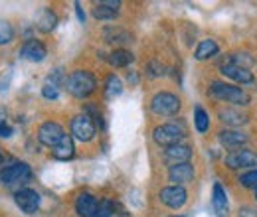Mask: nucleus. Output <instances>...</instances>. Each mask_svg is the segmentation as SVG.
I'll list each match as a JSON object with an SVG mask.
<instances>
[{"label": "nucleus", "instance_id": "1", "mask_svg": "<svg viewBox=\"0 0 257 217\" xmlns=\"http://www.w3.org/2000/svg\"><path fill=\"white\" fill-rule=\"evenodd\" d=\"M65 87H67V93H71L77 99H83V97H89V95L95 91L97 81L93 77V73L89 71H83V69H77L73 71L67 79H65Z\"/></svg>", "mask_w": 257, "mask_h": 217}, {"label": "nucleus", "instance_id": "2", "mask_svg": "<svg viewBox=\"0 0 257 217\" xmlns=\"http://www.w3.org/2000/svg\"><path fill=\"white\" fill-rule=\"evenodd\" d=\"M210 95L220 99V101H225V103H233V105H249L251 97L245 93L241 87H233L229 83H224V81H214L210 85Z\"/></svg>", "mask_w": 257, "mask_h": 217}, {"label": "nucleus", "instance_id": "3", "mask_svg": "<svg viewBox=\"0 0 257 217\" xmlns=\"http://www.w3.org/2000/svg\"><path fill=\"white\" fill-rule=\"evenodd\" d=\"M180 105H182L180 99L174 93H168V91L157 93L151 101V109L159 117H174V115H178Z\"/></svg>", "mask_w": 257, "mask_h": 217}, {"label": "nucleus", "instance_id": "4", "mask_svg": "<svg viewBox=\"0 0 257 217\" xmlns=\"http://www.w3.org/2000/svg\"><path fill=\"white\" fill-rule=\"evenodd\" d=\"M32 178V170L26 162H14L6 168L0 170V182L4 186H14V184H24Z\"/></svg>", "mask_w": 257, "mask_h": 217}, {"label": "nucleus", "instance_id": "5", "mask_svg": "<svg viewBox=\"0 0 257 217\" xmlns=\"http://www.w3.org/2000/svg\"><path fill=\"white\" fill-rule=\"evenodd\" d=\"M186 136L184 128H180L178 124H161L153 130V138L159 146H176L182 142V138Z\"/></svg>", "mask_w": 257, "mask_h": 217}, {"label": "nucleus", "instance_id": "6", "mask_svg": "<svg viewBox=\"0 0 257 217\" xmlns=\"http://www.w3.org/2000/svg\"><path fill=\"white\" fill-rule=\"evenodd\" d=\"M95 123L85 113L73 117V121H71V134H73V138H77L81 142H89L95 136Z\"/></svg>", "mask_w": 257, "mask_h": 217}, {"label": "nucleus", "instance_id": "7", "mask_svg": "<svg viewBox=\"0 0 257 217\" xmlns=\"http://www.w3.org/2000/svg\"><path fill=\"white\" fill-rule=\"evenodd\" d=\"M64 136H65V132H64V128H62V124L52 123V121L44 123L38 128V138H40V142H42L44 146H50V148H56V146L62 142Z\"/></svg>", "mask_w": 257, "mask_h": 217}, {"label": "nucleus", "instance_id": "8", "mask_svg": "<svg viewBox=\"0 0 257 217\" xmlns=\"http://www.w3.org/2000/svg\"><path fill=\"white\" fill-rule=\"evenodd\" d=\"M225 166L231 170H239V168H253L257 166V152L253 150H233L225 156Z\"/></svg>", "mask_w": 257, "mask_h": 217}, {"label": "nucleus", "instance_id": "9", "mask_svg": "<svg viewBox=\"0 0 257 217\" xmlns=\"http://www.w3.org/2000/svg\"><path fill=\"white\" fill-rule=\"evenodd\" d=\"M16 205L24 211V213H36L40 209V203H42V197L36 189H30V187H24V189H18L16 195Z\"/></svg>", "mask_w": 257, "mask_h": 217}, {"label": "nucleus", "instance_id": "10", "mask_svg": "<svg viewBox=\"0 0 257 217\" xmlns=\"http://www.w3.org/2000/svg\"><path fill=\"white\" fill-rule=\"evenodd\" d=\"M159 197H161L162 203L168 205L170 209H180L186 203L188 193H186V189L182 186H168V187H162Z\"/></svg>", "mask_w": 257, "mask_h": 217}, {"label": "nucleus", "instance_id": "11", "mask_svg": "<svg viewBox=\"0 0 257 217\" xmlns=\"http://www.w3.org/2000/svg\"><path fill=\"white\" fill-rule=\"evenodd\" d=\"M46 56H48V50H46V46H44L42 42H38V40H28V42H24V46L20 48V58H24V60H28V62L40 63L46 60Z\"/></svg>", "mask_w": 257, "mask_h": 217}, {"label": "nucleus", "instance_id": "12", "mask_svg": "<svg viewBox=\"0 0 257 217\" xmlns=\"http://www.w3.org/2000/svg\"><path fill=\"white\" fill-rule=\"evenodd\" d=\"M168 178H170V182H174L176 186L188 184V182L194 180V166L190 162L174 164V166H170V170H168Z\"/></svg>", "mask_w": 257, "mask_h": 217}, {"label": "nucleus", "instance_id": "13", "mask_svg": "<svg viewBox=\"0 0 257 217\" xmlns=\"http://www.w3.org/2000/svg\"><path fill=\"white\" fill-rule=\"evenodd\" d=\"M218 138H220V144L225 148H239V146L247 144V140H249V136L245 132L235 130V128H225L218 134Z\"/></svg>", "mask_w": 257, "mask_h": 217}, {"label": "nucleus", "instance_id": "14", "mask_svg": "<svg viewBox=\"0 0 257 217\" xmlns=\"http://www.w3.org/2000/svg\"><path fill=\"white\" fill-rule=\"evenodd\" d=\"M97 207H99V201L93 193H81L75 201V211L79 217H95Z\"/></svg>", "mask_w": 257, "mask_h": 217}, {"label": "nucleus", "instance_id": "15", "mask_svg": "<svg viewBox=\"0 0 257 217\" xmlns=\"http://www.w3.org/2000/svg\"><path fill=\"white\" fill-rule=\"evenodd\" d=\"M164 158L174 166V164H184L192 158V148L186 144H176V146H168L164 150Z\"/></svg>", "mask_w": 257, "mask_h": 217}, {"label": "nucleus", "instance_id": "16", "mask_svg": "<svg viewBox=\"0 0 257 217\" xmlns=\"http://www.w3.org/2000/svg\"><path fill=\"white\" fill-rule=\"evenodd\" d=\"M222 73L225 77L241 83V85H247V83H253L255 77L249 69H243V67H235V65H222Z\"/></svg>", "mask_w": 257, "mask_h": 217}, {"label": "nucleus", "instance_id": "17", "mask_svg": "<svg viewBox=\"0 0 257 217\" xmlns=\"http://www.w3.org/2000/svg\"><path fill=\"white\" fill-rule=\"evenodd\" d=\"M73 154H75V146H73L71 134H65L64 138H62V142L56 148H52V156L58 158V160H71Z\"/></svg>", "mask_w": 257, "mask_h": 217}, {"label": "nucleus", "instance_id": "18", "mask_svg": "<svg viewBox=\"0 0 257 217\" xmlns=\"http://www.w3.org/2000/svg\"><path fill=\"white\" fill-rule=\"evenodd\" d=\"M212 205H214V211L218 217H227V195H225V189L220 184H214Z\"/></svg>", "mask_w": 257, "mask_h": 217}, {"label": "nucleus", "instance_id": "19", "mask_svg": "<svg viewBox=\"0 0 257 217\" xmlns=\"http://www.w3.org/2000/svg\"><path fill=\"white\" fill-rule=\"evenodd\" d=\"M220 121L225 124H229V126H241V124L247 123L249 119H247V115L241 113V111L225 109V111H220Z\"/></svg>", "mask_w": 257, "mask_h": 217}, {"label": "nucleus", "instance_id": "20", "mask_svg": "<svg viewBox=\"0 0 257 217\" xmlns=\"http://www.w3.org/2000/svg\"><path fill=\"white\" fill-rule=\"evenodd\" d=\"M56 24H58V16H56V12H52L50 8L42 10V14H40V18H38V22H36L38 30L44 32V34H50V32L56 28Z\"/></svg>", "mask_w": 257, "mask_h": 217}, {"label": "nucleus", "instance_id": "21", "mask_svg": "<svg viewBox=\"0 0 257 217\" xmlns=\"http://www.w3.org/2000/svg\"><path fill=\"white\" fill-rule=\"evenodd\" d=\"M216 54H218V44H216V40L208 38V40H202V42L198 44V50H196V60L204 62V60H208V58H214Z\"/></svg>", "mask_w": 257, "mask_h": 217}, {"label": "nucleus", "instance_id": "22", "mask_svg": "<svg viewBox=\"0 0 257 217\" xmlns=\"http://www.w3.org/2000/svg\"><path fill=\"white\" fill-rule=\"evenodd\" d=\"M123 93V83L117 75H109L107 81H105V97L107 99H115Z\"/></svg>", "mask_w": 257, "mask_h": 217}, {"label": "nucleus", "instance_id": "23", "mask_svg": "<svg viewBox=\"0 0 257 217\" xmlns=\"http://www.w3.org/2000/svg\"><path fill=\"white\" fill-rule=\"evenodd\" d=\"M133 60H135V56L127 50H115L109 56V63L115 65V67H127L128 63H133Z\"/></svg>", "mask_w": 257, "mask_h": 217}, {"label": "nucleus", "instance_id": "24", "mask_svg": "<svg viewBox=\"0 0 257 217\" xmlns=\"http://www.w3.org/2000/svg\"><path fill=\"white\" fill-rule=\"evenodd\" d=\"M117 14H119V10H115V8H111V6H107L105 2L97 4L95 8H93V18H97V20H115V18H117Z\"/></svg>", "mask_w": 257, "mask_h": 217}, {"label": "nucleus", "instance_id": "25", "mask_svg": "<svg viewBox=\"0 0 257 217\" xmlns=\"http://www.w3.org/2000/svg\"><path fill=\"white\" fill-rule=\"evenodd\" d=\"M105 40L111 44H127L131 42V34L121 28H109V30H105Z\"/></svg>", "mask_w": 257, "mask_h": 217}, {"label": "nucleus", "instance_id": "26", "mask_svg": "<svg viewBox=\"0 0 257 217\" xmlns=\"http://www.w3.org/2000/svg\"><path fill=\"white\" fill-rule=\"evenodd\" d=\"M194 124H196V130L198 132H206L210 128V117H208V113L202 107H196L194 109Z\"/></svg>", "mask_w": 257, "mask_h": 217}, {"label": "nucleus", "instance_id": "27", "mask_svg": "<svg viewBox=\"0 0 257 217\" xmlns=\"http://www.w3.org/2000/svg\"><path fill=\"white\" fill-rule=\"evenodd\" d=\"M224 65H235V67H243V69H249L253 65V58L249 54H231L229 60Z\"/></svg>", "mask_w": 257, "mask_h": 217}, {"label": "nucleus", "instance_id": "28", "mask_svg": "<svg viewBox=\"0 0 257 217\" xmlns=\"http://www.w3.org/2000/svg\"><path fill=\"white\" fill-rule=\"evenodd\" d=\"M95 217H115V201L105 197L99 201V207H97Z\"/></svg>", "mask_w": 257, "mask_h": 217}, {"label": "nucleus", "instance_id": "29", "mask_svg": "<svg viewBox=\"0 0 257 217\" xmlns=\"http://www.w3.org/2000/svg\"><path fill=\"white\" fill-rule=\"evenodd\" d=\"M14 40V28L6 22V20H0V46H6Z\"/></svg>", "mask_w": 257, "mask_h": 217}, {"label": "nucleus", "instance_id": "30", "mask_svg": "<svg viewBox=\"0 0 257 217\" xmlns=\"http://www.w3.org/2000/svg\"><path fill=\"white\" fill-rule=\"evenodd\" d=\"M239 184L243 187H253V189H257V168L251 170V172H247V174H243V176H239Z\"/></svg>", "mask_w": 257, "mask_h": 217}, {"label": "nucleus", "instance_id": "31", "mask_svg": "<svg viewBox=\"0 0 257 217\" xmlns=\"http://www.w3.org/2000/svg\"><path fill=\"white\" fill-rule=\"evenodd\" d=\"M42 95H44L46 99H58L60 91H58V87H56L54 83H46V85L42 87Z\"/></svg>", "mask_w": 257, "mask_h": 217}, {"label": "nucleus", "instance_id": "32", "mask_svg": "<svg viewBox=\"0 0 257 217\" xmlns=\"http://www.w3.org/2000/svg\"><path fill=\"white\" fill-rule=\"evenodd\" d=\"M147 69H149V75H151V77H159V75L164 73V65L159 62H151Z\"/></svg>", "mask_w": 257, "mask_h": 217}, {"label": "nucleus", "instance_id": "33", "mask_svg": "<svg viewBox=\"0 0 257 217\" xmlns=\"http://www.w3.org/2000/svg\"><path fill=\"white\" fill-rule=\"evenodd\" d=\"M239 217H257V209L255 207H239Z\"/></svg>", "mask_w": 257, "mask_h": 217}, {"label": "nucleus", "instance_id": "34", "mask_svg": "<svg viewBox=\"0 0 257 217\" xmlns=\"http://www.w3.org/2000/svg\"><path fill=\"white\" fill-rule=\"evenodd\" d=\"M0 136H2V138H10V136H12V128H10L8 124L0 123Z\"/></svg>", "mask_w": 257, "mask_h": 217}, {"label": "nucleus", "instance_id": "35", "mask_svg": "<svg viewBox=\"0 0 257 217\" xmlns=\"http://www.w3.org/2000/svg\"><path fill=\"white\" fill-rule=\"evenodd\" d=\"M75 14H77V20L83 24V22H85V12H83V8H81L79 2H75Z\"/></svg>", "mask_w": 257, "mask_h": 217}, {"label": "nucleus", "instance_id": "36", "mask_svg": "<svg viewBox=\"0 0 257 217\" xmlns=\"http://www.w3.org/2000/svg\"><path fill=\"white\" fill-rule=\"evenodd\" d=\"M255 199H257V189H255Z\"/></svg>", "mask_w": 257, "mask_h": 217}]
</instances>
